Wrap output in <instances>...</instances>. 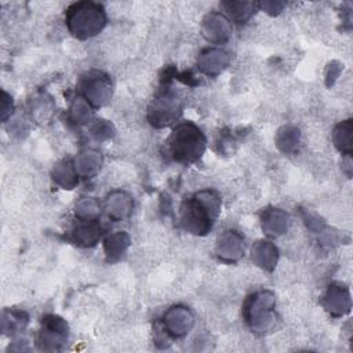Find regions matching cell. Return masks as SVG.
Segmentation results:
<instances>
[{
    "label": "cell",
    "mask_w": 353,
    "mask_h": 353,
    "mask_svg": "<svg viewBox=\"0 0 353 353\" xmlns=\"http://www.w3.org/2000/svg\"><path fill=\"white\" fill-rule=\"evenodd\" d=\"M74 214L79 221H97L101 214V205L94 197H84L76 203Z\"/></svg>",
    "instance_id": "24"
},
{
    "label": "cell",
    "mask_w": 353,
    "mask_h": 353,
    "mask_svg": "<svg viewBox=\"0 0 353 353\" xmlns=\"http://www.w3.org/2000/svg\"><path fill=\"white\" fill-rule=\"evenodd\" d=\"M181 113L182 103L178 95L168 88H163L149 105L148 120L153 127L163 128L176 121Z\"/></svg>",
    "instance_id": "5"
},
{
    "label": "cell",
    "mask_w": 353,
    "mask_h": 353,
    "mask_svg": "<svg viewBox=\"0 0 353 353\" xmlns=\"http://www.w3.org/2000/svg\"><path fill=\"white\" fill-rule=\"evenodd\" d=\"M201 33L212 44H223L230 39L232 23L228 17L219 12H210L201 23Z\"/></svg>",
    "instance_id": "9"
},
{
    "label": "cell",
    "mask_w": 353,
    "mask_h": 353,
    "mask_svg": "<svg viewBox=\"0 0 353 353\" xmlns=\"http://www.w3.org/2000/svg\"><path fill=\"white\" fill-rule=\"evenodd\" d=\"M299 130L294 125H284L276 135V145L283 153H294L299 146Z\"/></svg>",
    "instance_id": "23"
},
{
    "label": "cell",
    "mask_w": 353,
    "mask_h": 353,
    "mask_svg": "<svg viewBox=\"0 0 353 353\" xmlns=\"http://www.w3.org/2000/svg\"><path fill=\"white\" fill-rule=\"evenodd\" d=\"M52 179L62 189H73L79 183V174L70 160H61L52 168Z\"/></svg>",
    "instance_id": "19"
},
{
    "label": "cell",
    "mask_w": 353,
    "mask_h": 353,
    "mask_svg": "<svg viewBox=\"0 0 353 353\" xmlns=\"http://www.w3.org/2000/svg\"><path fill=\"white\" fill-rule=\"evenodd\" d=\"M252 261L256 266L262 268L263 270L272 272L279 261V250L277 247L269 240H258L251 250Z\"/></svg>",
    "instance_id": "15"
},
{
    "label": "cell",
    "mask_w": 353,
    "mask_h": 353,
    "mask_svg": "<svg viewBox=\"0 0 353 353\" xmlns=\"http://www.w3.org/2000/svg\"><path fill=\"white\" fill-rule=\"evenodd\" d=\"M284 6L285 3H281V1H265L259 4V7L266 12H269L270 15H277L280 11H283Z\"/></svg>",
    "instance_id": "29"
},
{
    "label": "cell",
    "mask_w": 353,
    "mask_h": 353,
    "mask_svg": "<svg viewBox=\"0 0 353 353\" xmlns=\"http://www.w3.org/2000/svg\"><path fill=\"white\" fill-rule=\"evenodd\" d=\"M205 137L193 123L178 124L168 139L170 153L175 161L182 164L196 163L205 150Z\"/></svg>",
    "instance_id": "3"
},
{
    "label": "cell",
    "mask_w": 353,
    "mask_h": 353,
    "mask_svg": "<svg viewBox=\"0 0 353 353\" xmlns=\"http://www.w3.org/2000/svg\"><path fill=\"white\" fill-rule=\"evenodd\" d=\"M29 321V316L23 310H4L1 317V331L6 335H14L22 331Z\"/></svg>",
    "instance_id": "22"
},
{
    "label": "cell",
    "mask_w": 353,
    "mask_h": 353,
    "mask_svg": "<svg viewBox=\"0 0 353 353\" xmlns=\"http://www.w3.org/2000/svg\"><path fill=\"white\" fill-rule=\"evenodd\" d=\"M92 106L80 95L77 97L69 108V120L76 124H84L92 117Z\"/></svg>",
    "instance_id": "25"
},
{
    "label": "cell",
    "mask_w": 353,
    "mask_h": 353,
    "mask_svg": "<svg viewBox=\"0 0 353 353\" xmlns=\"http://www.w3.org/2000/svg\"><path fill=\"white\" fill-rule=\"evenodd\" d=\"M91 134L95 139L105 141V139H109L114 135V127L110 121L103 120V119H98L91 125Z\"/></svg>",
    "instance_id": "27"
},
{
    "label": "cell",
    "mask_w": 353,
    "mask_h": 353,
    "mask_svg": "<svg viewBox=\"0 0 353 353\" xmlns=\"http://www.w3.org/2000/svg\"><path fill=\"white\" fill-rule=\"evenodd\" d=\"M68 336L69 327L62 317L57 314H47L41 319V327L37 335V345L41 350H59L68 341Z\"/></svg>",
    "instance_id": "7"
},
{
    "label": "cell",
    "mask_w": 353,
    "mask_h": 353,
    "mask_svg": "<svg viewBox=\"0 0 353 353\" xmlns=\"http://www.w3.org/2000/svg\"><path fill=\"white\" fill-rule=\"evenodd\" d=\"M261 225L266 234L277 237L287 232L290 225V215L280 208H266L261 214Z\"/></svg>",
    "instance_id": "14"
},
{
    "label": "cell",
    "mask_w": 353,
    "mask_h": 353,
    "mask_svg": "<svg viewBox=\"0 0 353 353\" xmlns=\"http://www.w3.org/2000/svg\"><path fill=\"white\" fill-rule=\"evenodd\" d=\"M73 164L79 176L91 178L99 171L102 164V156L98 150L84 149L76 156Z\"/></svg>",
    "instance_id": "16"
},
{
    "label": "cell",
    "mask_w": 353,
    "mask_h": 353,
    "mask_svg": "<svg viewBox=\"0 0 353 353\" xmlns=\"http://www.w3.org/2000/svg\"><path fill=\"white\" fill-rule=\"evenodd\" d=\"M352 134H353V123H352V119H347V120H343L341 121L339 124L335 125L334 131H332V141H334V145L335 148L342 153V154H346V156H350L352 152H353V138H352Z\"/></svg>",
    "instance_id": "20"
},
{
    "label": "cell",
    "mask_w": 353,
    "mask_h": 353,
    "mask_svg": "<svg viewBox=\"0 0 353 353\" xmlns=\"http://www.w3.org/2000/svg\"><path fill=\"white\" fill-rule=\"evenodd\" d=\"M134 207L132 197L121 190L112 192L105 200V212L113 221H123L130 216Z\"/></svg>",
    "instance_id": "13"
},
{
    "label": "cell",
    "mask_w": 353,
    "mask_h": 353,
    "mask_svg": "<svg viewBox=\"0 0 353 353\" xmlns=\"http://www.w3.org/2000/svg\"><path fill=\"white\" fill-rule=\"evenodd\" d=\"M54 110V103L51 98H36V101L32 105V117H34L37 121L44 123L50 119Z\"/></svg>",
    "instance_id": "26"
},
{
    "label": "cell",
    "mask_w": 353,
    "mask_h": 353,
    "mask_svg": "<svg viewBox=\"0 0 353 353\" xmlns=\"http://www.w3.org/2000/svg\"><path fill=\"white\" fill-rule=\"evenodd\" d=\"M215 251L221 261L237 262L244 255V240L236 230H225L218 237Z\"/></svg>",
    "instance_id": "11"
},
{
    "label": "cell",
    "mask_w": 353,
    "mask_h": 353,
    "mask_svg": "<svg viewBox=\"0 0 353 353\" xmlns=\"http://www.w3.org/2000/svg\"><path fill=\"white\" fill-rule=\"evenodd\" d=\"M229 54L221 48H205L200 52L199 58H197V66L199 69L210 76V77H215L218 74H221L229 65Z\"/></svg>",
    "instance_id": "12"
},
{
    "label": "cell",
    "mask_w": 353,
    "mask_h": 353,
    "mask_svg": "<svg viewBox=\"0 0 353 353\" xmlns=\"http://www.w3.org/2000/svg\"><path fill=\"white\" fill-rule=\"evenodd\" d=\"M65 22L74 37L85 40L98 34L105 28L106 14L99 3L79 1L68 7Z\"/></svg>",
    "instance_id": "2"
},
{
    "label": "cell",
    "mask_w": 353,
    "mask_h": 353,
    "mask_svg": "<svg viewBox=\"0 0 353 353\" xmlns=\"http://www.w3.org/2000/svg\"><path fill=\"white\" fill-rule=\"evenodd\" d=\"M221 8L229 17V21H234L237 23H243L252 15L255 10V4L251 1H222Z\"/></svg>",
    "instance_id": "21"
},
{
    "label": "cell",
    "mask_w": 353,
    "mask_h": 353,
    "mask_svg": "<svg viewBox=\"0 0 353 353\" xmlns=\"http://www.w3.org/2000/svg\"><path fill=\"white\" fill-rule=\"evenodd\" d=\"M101 237V226L97 221H80L73 232L72 240L81 247H92Z\"/></svg>",
    "instance_id": "18"
},
{
    "label": "cell",
    "mask_w": 353,
    "mask_h": 353,
    "mask_svg": "<svg viewBox=\"0 0 353 353\" xmlns=\"http://www.w3.org/2000/svg\"><path fill=\"white\" fill-rule=\"evenodd\" d=\"M81 97L92 106L101 108L106 105L112 98V81L110 77L101 70L87 72L79 83Z\"/></svg>",
    "instance_id": "6"
},
{
    "label": "cell",
    "mask_w": 353,
    "mask_h": 353,
    "mask_svg": "<svg viewBox=\"0 0 353 353\" xmlns=\"http://www.w3.org/2000/svg\"><path fill=\"white\" fill-rule=\"evenodd\" d=\"M221 212V196L211 189L200 190L181 207V226L193 234H207Z\"/></svg>",
    "instance_id": "1"
},
{
    "label": "cell",
    "mask_w": 353,
    "mask_h": 353,
    "mask_svg": "<svg viewBox=\"0 0 353 353\" xmlns=\"http://www.w3.org/2000/svg\"><path fill=\"white\" fill-rule=\"evenodd\" d=\"M194 317L192 312L181 305L170 307L163 316V328L172 338L185 336L193 327Z\"/></svg>",
    "instance_id": "8"
},
{
    "label": "cell",
    "mask_w": 353,
    "mask_h": 353,
    "mask_svg": "<svg viewBox=\"0 0 353 353\" xmlns=\"http://www.w3.org/2000/svg\"><path fill=\"white\" fill-rule=\"evenodd\" d=\"M130 236L124 230H116L108 234L103 240V250L108 262L119 261L130 247Z\"/></svg>",
    "instance_id": "17"
},
{
    "label": "cell",
    "mask_w": 353,
    "mask_h": 353,
    "mask_svg": "<svg viewBox=\"0 0 353 353\" xmlns=\"http://www.w3.org/2000/svg\"><path fill=\"white\" fill-rule=\"evenodd\" d=\"M321 305L331 316L341 317L350 312V307H352L350 292L345 285L339 283H332L327 288L324 296L321 298Z\"/></svg>",
    "instance_id": "10"
},
{
    "label": "cell",
    "mask_w": 353,
    "mask_h": 353,
    "mask_svg": "<svg viewBox=\"0 0 353 353\" xmlns=\"http://www.w3.org/2000/svg\"><path fill=\"white\" fill-rule=\"evenodd\" d=\"M14 110V105H12V98L3 90V102H1V119L3 121H6Z\"/></svg>",
    "instance_id": "28"
},
{
    "label": "cell",
    "mask_w": 353,
    "mask_h": 353,
    "mask_svg": "<svg viewBox=\"0 0 353 353\" xmlns=\"http://www.w3.org/2000/svg\"><path fill=\"white\" fill-rule=\"evenodd\" d=\"M276 296L272 291L251 294L243 305V317L252 331H268L276 320Z\"/></svg>",
    "instance_id": "4"
},
{
    "label": "cell",
    "mask_w": 353,
    "mask_h": 353,
    "mask_svg": "<svg viewBox=\"0 0 353 353\" xmlns=\"http://www.w3.org/2000/svg\"><path fill=\"white\" fill-rule=\"evenodd\" d=\"M338 62H332V63H330L328 65V72H327V80L330 81V79L332 77V80H331V84L336 80V77L339 76V73H341V66L339 68H336V70H334L335 69V65H336ZM327 81V83H328Z\"/></svg>",
    "instance_id": "30"
}]
</instances>
